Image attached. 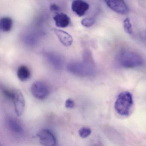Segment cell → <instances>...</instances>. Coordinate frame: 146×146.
<instances>
[{
	"mask_svg": "<svg viewBox=\"0 0 146 146\" xmlns=\"http://www.w3.org/2000/svg\"><path fill=\"white\" fill-rule=\"evenodd\" d=\"M67 69L72 74L83 77L93 76L96 72L94 64L89 59L83 62L70 63L67 66Z\"/></svg>",
	"mask_w": 146,
	"mask_h": 146,
	"instance_id": "obj_1",
	"label": "cell"
},
{
	"mask_svg": "<svg viewBox=\"0 0 146 146\" xmlns=\"http://www.w3.org/2000/svg\"><path fill=\"white\" fill-rule=\"evenodd\" d=\"M117 61L120 66L127 69L140 67L143 64V59L140 55L127 50L122 51L118 54Z\"/></svg>",
	"mask_w": 146,
	"mask_h": 146,
	"instance_id": "obj_2",
	"label": "cell"
},
{
	"mask_svg": "<svg viewBox=\"0 0 146 146\" xmlns=\"http://www.w3.org/2000/svg\"><path fill=\"white\" fill-rule=\"evenodd\" d=\"M133 102L132 94L128 91H124L119 94L114 103V108L119 115L125 117L129 114Z\"/></svg>",
	"mask_w": 146,
	"mask_h": 146,
	"instance_id": "obj_3",
	"label": "cell"
},
{
	"mask_svg": "<svg viewBox=\"0 0 146 146\" xmlns=\"http://www.w3.org/2000/svg\"><path fill=\"white\" fill-rule=\"evenodd\" d=\"M31 92L34 97L39 100H42L47 97L49 94L48 86L43 82H35L31 87Z\"/></svg>",
	"mask_w": 146,
	"mask_h": 146,
	"instance_id": "obj_4",
	"label": "cell"
},
{
	"mask_svg": "<svg viewBox=\"0 0 146 146\" xmlns=\"http://www.w3.org/2000/svg\"><path fill=\"white\" fill-rule=\"evenodd\" d=\"M39 137L40 143L43 146H54L56 145L57 141L54 134L48 129H42L36 134Z\"/></svg>",
	"mask_w": 146,
	"mask_h": 146,
	"instance_id": "obj_5",
	"label": "cell"
},
{
	"mask_svg": "<svg viewBox=\"0 0 146 146\" xmlns=\"http://www.w3.org/2000/svg\"><path fill=\"white\" fill-rule=\"evenodd\" d=\"M108 6L115 12L122 15H125L129 10L124 0H104Z\"/></svg>",
	"mask_w": 146,
	"mask_h": 146,
	"instance_id": "obj_6",
	"label": "cell"
},
{
	"mask_svg": "<svg viewBox=\"0 0 146 146\" xmlns=\"http://www.w3.org/2000/svg\"><path fill=\"white\" fill-rule=\"evenodd\" d=\"M14 96L13 101L15 106V112L17 116H21L24 111L25 102L22 92L18 90H14Z\"/></svg>",
	"mask_w": 146,
	"mask_h": 146,
	"instance_id": "obj_7",
	"label": "cell"
},
{
	"mask_svg": "<svg viewBox=\"0 0 146 146\" xmlns=\"http://www.w3.org/2000/svg\"><path fill=\"white\" fill-rule=\"evenodd\" d=\"M89 5L82 0H75L72 3V10L77 15L84 16L89 9Z\"/></svg>",
	"mask_w": 146,
	"mask_h": 146,
	"instance_id": "obj_8",
	"label": "cell"
},
{
	"mask_svg": "<svg viewBox=\"0 0 146 146\" xmlns=\"http://www.w3.org/2000/svg\"><path fill=\"white\" fill-rule=\"evenodd\" d=\"M53 32L58 37L61 44L65 46H70L72 44L73 39L72 36L66 31L57 29H53Z\"/></svg>",
	"mask_w": 146,
	"mask_h": 146,
	"instance_id": "obj_9",
	"label": "cell"
},
{
	"mask_svg": "<svg viewBox=\"0 0 146 146\" xmlns=\"http://www.w3.org/2000/svg\"><path fill=\"white\" fill-rule=\"evenodd\" d=\"M56 26L59 28H66L70 23V19L65 13H59L53 18Z\"/></svg>",
	"mask_w": 146,
	"mask_h": 146,
	"instance_id": "obj_10",
	"label": "cell"
},
{
	"mask_svg": "<svg viewBox=\"0 0 146 146\" xmlns=\"http://www.w3.org/2000/svg\"><path fill=\"white\" fill-rule=\"evenodd\" d=\"M7 125L12 132L17 135L23 133V128L21 124L15 119L9 118L7 119Z\"/></svg>",
	"mask_w": 146,
	"mask_h": 146,
	"instance_id": "obj_11",
	"label": "cell"
},
{
	"mask_svg": "<svg viewBox=\"0 0 146 146\" xmlns=\"http://www.w3.org/2000/svg\"><path fill=\"white\" fill-rule=\"evenodd\" d=\"M47 60L49 64L57 70H60L63 67V60L58 55L50 54L47 55Z\"/></svg>",
	"mask_w": 146,
	"mask_h": 146,
	"instance_id": "obj_12",
	"label": "cell"
},
{
	"mask_svg": "<svg viewBox=\"0 0 146 146\" xmlns=\"http://www.w3.org/2000/svg\"><path fill=\"white\" fill-rule=\"evenodd\" d=\"M31 72L29 68L26 66L22 65L19 66L17 72V75L19 79L21 81H25L31 76Z\"/></svg>",
	"mask_w": 146,
	"mask_h": 146,
	"instance_id": "obj_13",
	"label": "cell"
},
{
	"mask_svg": "<svg viewBox=\"0 0 146 146\" xmlns=\"http://www.w3.org/2000/svg\"><path fill=\"white\" fill-rule=\"evenodd\" d=\"M13 25V21L11 18L5 17L1 19L0 27L1 30L5 32H8L11 30Z\"/></svg>",
	"mask_w": 146,
	"mask_h": 146,
	"instance_id": "obj_14",
	"label": "cell"
},
{
	"mask_svg": "<svg viewBox=\"0 0 146 146\" xmlns=\"http://www.w3.org/2000/svg\"><path fill=\"white\" fill-rule=\"evenodd\" d=\"M91 130L88 127H82L78 131L79 136L82 138H86L90 135Z\"/></svg>",
	"mask_w": 146,
	"mask_h": 146,
	"instance_id": "obj_15",
	"label": "cell"
},
{
	"mask_svg": "<svg viewBox=\"0 0 146 146\" xmlns=\"http://www.w3.org/2000/svg\"><path fill=\"white\" fill-rule=\"evenodd\" d=\"M81 23L84 27L89 28L94 25L95 23V20L93 18H85L82 20Z\"/></svg>",
	"mask_w": 146,
	"mask_h": 146,
	"instance_id": "obj_16",
	"label": "cell"
},
{
	"mask_svg": "<svg viewBox=\"0 0 146 146\" xmlns=\"http://www.w3.org/2000/svg\"><path fill=\"white\" fill-rule=\"evenodd\" d=\"M123 27L125 31L129 35H131L132 33V26L129 18H126L124 20Z\"/></svg>",
	"mask_w": 146,
	"mask_h": 146,
	"instance_id": "obj_17",
	"label": "cell"
},
{
	"mask_svg": "<svg viewBox=\"0 0 146 146\" xmlns=\"http://www.w3.org/2000/svg\"><path fill=\"white\" fill-rule=\"evenodd\" d=\"M3 93L4 95L10 100H12L14 96V90H10L8 89H5L3 90Z\"/></svg>",
	"mask_w": 146,
	"mask_h": 146,
	"instance_id": "obj_18",
	"label": "cell"
},
{
	"mask_svg": "<svg viewBox=\"0 0 146 146\" xmlns=\"http://www.w3.org/2000/svg\"><path fill=\"white\" fill-rule=\"evenodd\" d=\"M75 106L74 101L71 99H68L66 101L65 107L66 108H72Z\"/></svg>",
	"mask_w": 146,
	"mask_h": 146,
	"instance_id": "obj_19",
	"label": "cell"
},
{
	"mask_svg": "<svg viewBox=\"0 0 146 146\" xmlns=\"http://www.w3.org/2000/svg\"><path fill=\"white\" fill-rule=\"evenodd\" d=\"M60 7L56 4H52L50 5V10L52 11L58 12L60 11Z\"/></svg>",
	"mask_w": 146,
	"mask_h": 146,
	"instance_id": "obj_20",
	"label": "cell"
}]
</instances>
